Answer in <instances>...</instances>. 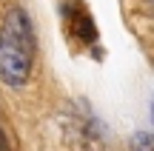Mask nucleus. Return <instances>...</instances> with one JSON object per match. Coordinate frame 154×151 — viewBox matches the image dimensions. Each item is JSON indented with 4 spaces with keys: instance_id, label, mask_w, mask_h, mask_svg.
Instances as JSON below:
<instances>
[{
    "instance_id": "1",
    "label": "nucleus",
    "mask_w": 154,
    "mask_h": 151,
    "mask_svg": "<svg viewBox=\"0 0 154 151\" xmlns=\"http://www.w3.org/2000/svg\"><path fill=\"white\" fill-rule=\"evenodd\" d=\"M34 63V32L20 6L9 9L0 26V80L17 89L29 80Z\"/></svg>"
},
{
    "instance_id": "2",
    "label": "nucleus",
    "mask_w": 154,
    "mask_h": 151,
    "mask_svg": "<svg viewBox=\"0 0 154 151\" xmlns=\"http://www.w3.org/2000/svg\"><path fill=\"white\" fill-rule=\"evenodd\" d=\"M66 17H69V23H72V29L80 34V40H88V43H91V40L97 37L94 23H91V17H88V11L83 9V6H69V9H66Z\"/></svg>"
},
{
    "instance_id": "3",
    "label": "nucleus",
    "mask_w": 154,
    "mask_h": 151,
    "mask_svg": "<svg viewBox=\"0 0 154 151\" xmlns=\"http://www.w3.org/2000/svg\"><path fill=\"white\" fill-rule=\"evenodd\" d=\"M0 151H17V140L9 134V128L3 123H0Z\"/></svg>"
},
{
    "instance_id": "4",
    "label": "nucleus",
    "mask_w": 154,
    "mask_h": 151,
    "mask_svg": "<svg viewBox=\"0 0 154 151\" xmlns=\"http://www.w3.org/2000/svg\"><path fill=\"white\" fill-rule=\"evenodd\" d=\"M131 146H134V151H151V137L149 134H134Z\"/></svg>"
}]
</instances>
